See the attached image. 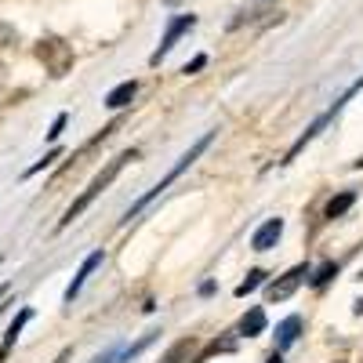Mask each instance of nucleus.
<instances>
[{
	"mask_svg": "<svg viewBox=\"0 0 363 363\" xmlns=\"http://www.w3.org/2000/svg\"><path fill=\"white\" fill-rule=\"evenodd\" d=\"M211 142H215V131H203V135H200V138H196V142H193V145L186 149V153L178 157V164H174V167H171V171H167V174H164V178L157 182V186H153V189H145V193H142V196H138V200H135V203H131L128 211H124V218H120V225L135 222V218H138L142 211H145L149 203H153V200H157L160 193H167V186H171V182H178L182 174H186V171H189V167H193V164H196V160H200V157L207 153V149H211Z\"/></svg>",
	"mask_w": 363,
	"mask_h": 363,
	"instance_id": "nucleus-1",
	"label": "nucleus"
},
{
	"mask_svg": "<svg viewBox=\"0 0 363 363\" xmlns=\"http://www.w3.org/2000/svg\"><path fill=\"white\" fill-rule=\"evenodd\" d=\"M131 160H138V149H128V153L113 157V160H109V164H106V167H102V171H99L95 178H91V186H87V189H84V193H80V196L73 200V207H69L66 215H62V222H58V229H66L69 222H77V218L84 215V211H87L91 203H95V200H99V196H102V193H106L109 186H113V182H116V174L124 171V167H128Z\"/></svg>",
	"mask_w": 363,
	"mask_h": 363,
	"instance_id": "nucleus-2",
	"label": "nucleus"
},
{
	"mask_svg": "<svg viewBox=\"0 0 363 363\" xmlns=\"http://www.w3.org/2000/svg\"><path fill=\"white\" fill-rule=\"evenodd\" d=\"M309 272H313V269H309V262L291 265V269L284 272V277H277V280H272V284L265 287V298H269V301H287V298H291L301 284L309 280Z\"/></svg>",
	"mask_w": 363,
	"mask_h": 363,
	"instance_id": "nucleus-3",
	"label": "nucleus"
},
{
	"mask_svg": "<svg viewBox=\"0 0 363 363\" xmlns=\"http://www.w3.org/2000/svg\"><path fill=\"white\" fill-rule=\"evenodd\" d=\"M193 26H196V15H178V18L167 26V33L160 37V48H157L153 55H149V66H160L164 58H167V51L178 44V37H182V33H189Z\"/></svg>",
	"mask_w": 363,
	"mask_h": 363,
	"instance_id": "nucleus-4",
	"label": "nucleus"
},
{
	"mask_svg": "<svg viewBox=\"0 0 363 363\" xmlns=\"http://www.w3.org/2000/svg\"><path fill=\"white\" fill-rule=\"evenodd\" d=\"M102 262H106V251H102V247H99V251H91V255L84 258V265L77 269V277L69 280V287H66V294H62V298H66V306H73V298H77V294L84 291L87 277H91V272H95V269H99Z\"/></svg>",
	"mask_w": 363,
	"mask_h": 363,
	"instance_id": "nucleus-5",
	"label": "nucleus"
},
{
	"mask_svg": "<svg viewBox=\"0 0 363 363\" xmlns=\"http://www.w3.org/2000/svg\"><path fill=\"white\" fill-rule=\"evenodd\" d=\"M280 236H284V218H265V222L255 229V236H251V247H255V251H272Z\"/></svg>",
	"mask_w": 363,
	"mask_h": 363,
	"instance_id": "nucleus-6",
	"label": "nucleus"
},
{
	"mask_svg": "<svg viewBox=\"0 0 363 363\" xmlns=\"http://www.w3.org/2000/svg\"><path fill=\"white\" fill-rule=\"evenodd\" d=\"M301 316H287V320H280L277 323V352H287L294 342H298V335H301Z\"/></svg>",
	"mask_w": 363,
	"mask_h": 363,
	"instance_id": "nucleus-7",
	"label": "nucleus"
},
{
	"mask_svg": "<svg viewBox=\"0 0 363 363\" xmlns=\"http://www.w3.org/2000/svg\"><path fill=\"white\" fill-rule=\"evenodd\" d=\"M265 323H269V320H265V309H262V306H251L236 330H240L244 338H258V335H265Z\"/></svg>",
	"mask_w": 363,
	"mask_h": 363,
	"instance_id": "nucleus-8",
	"label": "nucleus"
},
{
	"mask_svg": "<svg viewBox=\"0 0 363 363\" xmlns=\"http://www.w3.org/2000/svg\"><path fill=\"white\" fill-rule=\"evenodd\" d=\"M135 95H138V84L135 80H124V84H116L109 95H106V106L109 109H124V106L135 102Z\"/></svg>",
	"mask_w": 363,
	"mask_h": 363,
	"instance_id": "nucleus-9",
	"label": "nucleus"
},
{
	"mask_svg": "<svg viewBox=\"0 0 363 363\" xmlns=\"http://www.w3.org/2000/svg\"><path fill=\"white\" fill-rule=\"evenodd\" d=\"M352 203H356V193H352V189H345V193H338V196H330V200H327L323 215H327V218H342Z\"/></svg>",
	"mask_w": 363,
	"mask_h": 363,
	"instance_id": "nucleus-10",
	"label": "nucleus"
},
{
	"mask_svg": "<svg viewBox=\"0 0 363 363\" xmlns=\"http://www.w3.org/2000/svg\"><path fill=\"white\" fill-rule=\"evenodd\" d=\"M265 277H269L265 269H251V272H247V280H244V284L236 287V298H247L251 291H258V287L265 284Z\"/></svg>",
	"mask_w": 363,
	"mask_h": 363,
	"instance_id": "nucleus-11",
	"label": "nucleus"
},
{
	"mask_svg": "<svg viewBox=\"0 0 363 363\" xmlns=\"http://www.w3.org/2000/svg\"><path fill=\"white\" fill-rule=\"evenodd\" d=\"M335 277H338V265H335V262H323V265L316 269V277L309 272V284H313V287L320 291V287H327V284L335 280Z\"/></svg>",
	"mask_w": 363,
	"mask_h": 363,
	"instance_id": "nucleus-12",
	"label": "nucleus"
},
{
	"mask_svg": "<svg viewBox=\"0 0 363 363\" xmlns=\"http://www.w3.org/2000/svg\"><path fill=\"white\" fill-rule=\"evenodd\" d=\"M186 356H189V338H182V342H174V345L167 349V356H164L160 363H182Z\"/></svg>",
	"mask_w": 363,
	"mask_h": 363,
	"instance_id": "nucleus-13",
	"label": "nucleus"
},
{
	"mask_svg": "<svg viewBox=\"0 0 363 363\" xmlns=\"http://www.w3.org/2000/svg\"><path fill=\"white\" fill-rule=\"evenodd\" d=\"M58 157H62V149H51V153H44V157H40V160H37L33 167L26 171V178H33V174H40V171H44V167H51V164H55Z\"/></svg>",
	"mask_w": 363,
	"mask_h": 363,
	"instance_id": "nucleus-14",
	"label": "nucleus"
},
{
	"mask_svg": "<svg viewBox=\"0 0 363 363\" xmlns=\"http://www.w3.org/2000/svg\"><path fill=\"white\" fill-rule=\"evenodd\" d=\"M233 349H236V342H233V338H222V342H211V345L203 349V356H200L196 363H203L207 356H215V352H233Z\"/></svg>",
	"mask_w": 363,
	"mask_h": 363,
	"instance_id": "nucleus-15",
	"label": "nucleus"
},
{
	"mask_svg": "<svg viewBox=\"0 0 363 363\" xmlns=\"http://www.w3.org/2000/svg\"><path fill=\"white\" fill-rule=\"evenodd\" d=\"M66 124H69V116H66V113H58V116H55V124H51V131H48V142H58V138H62Z\"/></svg>",
	"mask_w": 363,
	"mask_h": 363,
	"instance_id": "nucleus-16",
	"label": "nucleus"
},
{
	"mask_svg": "<svg viewBox=\"0 0 363 363\" xmlns=\"http://www.w3.org/2000/svg\"><path fill=\"white\" fill-rule=\"evenodd\" d=\"M124 359H128V349L124 345H113L106 356H99V363H124Z\"/></svg>",
	"mask_w": 363,
	"mask_h": 363,
	"instance_id": "nucleus-17",
	"label": "nucleus"
},
{
	"mask_svg": "<svg viewBox=\"0 0 363 363\" xmlns=\"http://www.w3.org/2000/svg\"><path fill=\"white\" fill-rule=\"evenodd\" d=\"M203 66H207V55H196V58H193V62H189L186 69H182V73H196V69H203Z\"/></svg>",
	"mask_w": 363,
	"mask_h": 363,
	"instance_id": "nucleus-18",
	"label": "nucleus"
},
{
	"mask_svg": "<svg viewBox=\"0 0 363 363\" xmlns=\"http://www.w3.org/2000/svg\"><path fill=\"white\" fill-rule=\"evenodd\" d=\"M265 363H284V352H272V356H269Z\"/></svg>",
	"mask_w": 363,
	"mask_h": 363,
	"instance_id": "nucleus-19",
	"label": "nucleus"
},
{
	"mask_svg": "<svg viewBox=\"0 0 363 363\" xmlns=\"http://www.w3.org/2000/svg\"><path fill=\"white\" fill-rule=\"evenodd\" d=\"M55 363H69V349H66V352H62V356H58V359H55Z\"/></svg>",
	"mask_w": 363,
	"mask_h": 363,
	"instance_id": "nucleus-20",
	"label": "nucleus"
},
{
	"mask_svg": "<svg viewBox=\"0 0 363 363\" xmlns=\"http://www.w3.org/2000/svg\"><path fill=\"white\" fill-rule=\"evenodd\" d=\"M352 167H356V171H363V157H359V160H352Z\"/></svg>",
	"mask_w": 363,
	"mask_h": 363,
	"instance_id": "nucleus-21",
	"label": "nucleus"
},
{
	"mask_svg": "<svg viewBox=\"0 0 363 363\" xmlns=\"http://www.w3.org/2000/svg\"><path fill=\"white\" fill-rule=\"evenodd\" d=\"M8 291H11V287H8V284H4V287H0V298H8Z\"/></svg>",
	"mask_w": 363,
	"mask_h": 363,
	"instance_id": "nucleus-22",
	"label": "nucleus"
},
{
	"mask_svg": "<svg viewBox=\"0 0 363 363\" xmlns=\"http://www.w3.org/2000/svg\"><path fill=\"white\" fill-rule=\"evenodd\" d=\"M356 313H359V316H363V298H359V301H356Z\"/></svg>",
	"mask_w": 363,
	"mask_h": 363,
	"instance_id": "nucleus-23",
	"label": "nucleus"
},
{
	"mask_svg": "<svg viewBox=\"0 0 363 363\" xmlns=\"http://www.w3.org/2000/svg\"><path fill=\"white\" fill-rule=\"evenodd\" d=\"M167 4H171V8H174V4H182V0H167Z\"/></svg>",
	"mask_w": 363,
	"mask_h": 363,
	"instance_id": "nucleus-24",
	"label": "nucleus"
}]
</instances>
